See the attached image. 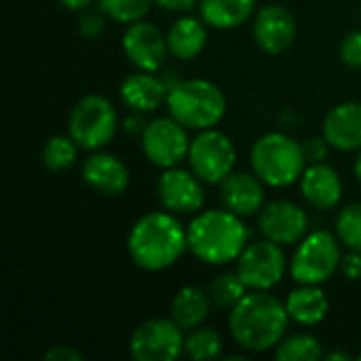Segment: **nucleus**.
<instances>
[{
  "label": "nucleus",
  "mask_w": 361,
  "mask_h": 361,
  "mask_svg": "<svg viewBox=\"0 0 361 361\" xmlns=\"http://www.w3.org/2000/svg\"><path fill=\"white\" fill-rule=\"evenodd\" d=\"M288 322L286 302L269 294V290H252L231 309L228 328L241 349L262 353L286 338Z\"/></svg>",
  "instance_id": "obj_1"
},
{
  "label": "nucleus",
  "mask_w": 361,
  "mask_h": 361,
  "mask_svg": "<svg viewBox=\"0 0 361 361\" xmlns=\"http://www.w3.org/2000/svg\"><path fill=\"white\" fill-rule=\"evenodd\" d=\"M131 260L144 271H163L176 264L188 250V231L171 212L142 216L127 239Z\"/></svg>",
  "instance_id": "obj_2"
},
{
  "label": "nucleus",
  "mask_w": 361,
  "mask_h": 361,
  "mask_svg": "<svg viewBox=\"0 0 361 361\" xmlns=\"http://www.w3.org/2000/svg\"><path fill=\"white\" fill-rule=\"evenodd\" d=\"M188 231V250L207 264H228L241 256L250 243V231L241 216L224 209L199 214Z\"/></svg>",
  "instance_id": "obj_3"
},
{
  "label": "nucleus",
  "mask_w": 361,
  "mask_h": 361,
  "mask_svg": "<svg viewBox=\"0 0 361 361\" xmlns=\"http://www.w3.org/2000/svg\"><path fill=\"white\" fill-rule=\"evenodd\" d=\"M167 110L186 129H212L226 112V97L218 85L203 78L180 80L167 95Z\"/></svg>",
  "instance_id": "obj_4"
},
{
  "label": "nucleus",
  "mask_w": 361,
  "mask_h": 361,
  "mask_svg": "<svg viewBox=\"0 0 361 361\" xmlns=\"http://www.w3.org/2000/svg\"><path fill=\"white\" fill-rule=\"evenodd\" d=\"M254 173L269 186L281 188L300 180L307 169V157L302 144L294 137L273 131L262 135L250 154Z\"/></svg>",
  "instance_id": "obj_5"
},
{
  "label": "nucleus",
  "mask_w": 361,
  "mask_h": 361,
  "mask_svg": "<svg viewBox=\"0 0 361 361\" xmlns=\"http://www.w3.org/2000/svg\"><path fill=\"white\" fill-rule=\"evenodd\" d=\"M341 262L338 239L328 231H315L298 243L290 262V275L300 286H322L338 271Z\"/></svg>",
  "instance_id": "obj_6"
},
{
  "label": "nucleus",
  "mask_w": 361,
  "mask_h": 361,
  "mask_svg": "<svg viewBox=\"0 0 361 361\" xmlns=\"http://www.w3.org/2000/svg\"><path fill=\"white\" fill-rule=\"evenodd\" d=\"M70 135L72 140L85 148V150H97L104 148L106 144L112 142L116 129H118V118L114 106L102 97V95H85L80 97L72 112H70Z\"/></svg>",
  "instance_id": "obj_7"
},
{
  "label": "nucleus",
  "mask_w": 361,
  "mask_h": 361,
  "mask_svg": "<svg viewBox=\"0 0 361 361\" xmlns=\"http://www.w3.org/2000/svg\"><path fill=\"white\" fill-rule=\"evenodd\" d=\"M190 169L207 184H220L228 173L235 171L237 152L231 137L218 129H203L190 140L188 150Z\"/></svg>",
  "instance_id": "obj_8"
},
{
  "label": "nucleus",
  "mask_w": 361,
  "mask_h": 361,
  "mask_svg": "<svg viewBox=\"0 0 361 361\" xmlns=\"http://www.w3.org/2000/svg\"><path fill=\"white\" fill-rule=\"evenodd\" d=\"M184 330L173 319H148L129 338V355L137 361H176L184 351Z\"/></svg>",
  "instance_id": "obj_9"
},
{
  "label": "nucleus",
  "mask_w": 361,
  "mask_h": 361,
  "mask_svg": "<svg viewBox=\"0 0 361 361\" xmlns=\"http://www.w3.org/2000/svg\"><path fill=\"white\" fill-rule=\"evenodd\" d=\"M288 269L286 254L279 243L271 239L247 243V247L237 258V273L250 290H271L275 288Z\"/></svg>",
  "instance_id": "obj_10"
},
{
  "label": "nucleus",
  "mask_w": 361,
  "mask_h": 361,
  "mask_svg": "<svg viewBox=\"0 0 361 361\" xmlns=\"http://www.w3.org/2000/svg\"><path fill=\"white\" fill-rule=\"evenodd\" d=\"M142 150L146 159L161 169L178 167L190 150L188 129L173 116L154 118L142 133Z\"/></svg>",
  "instance_id": "obj_11"
},
{
  "label": "nucleus",
  "mask_w": 361,
  "mask_h": 361,
  "mask_svg": "<svg viewBox=\"0 0 361 361\" xmlns=\"http://www.w3.org/2000/svg\"><path fill=\"white\" fill-rule=\"evenodd\" d=\"M123 51L129 61L146 72H157L165 66L169 47L167 36L161 34L157 25L150 21H133L123 34Z\"/></svg>",
  "instance_id": "obj_12"
},
{
  "label": "nucleus",
  "mask_w": 361,
  "mask_h": 361,
  "mask_svg": "<svg viewBox=\"0 0 361 361\" xmlns=\"http://www.w3.org/2000/svg\"><path fill=\"white\" fill-rule=\"evenodd\" d=\"M203 180L190 169L169 167L161 173L157 192L163 207L171 214H197L205 203Z\"/></svg>",
  "instance_id": "obj_13"
},
{
  "label": "nucleus",
  "mask_w": 361,
  "mask_h": 361,
  "mask_svg": "<svg viewBox=\"0 0 361 361\" xmlns=\"http://www.w3.org/2000/svg\"><path fill=\"white\" fill-rule=\"evenodd\" d=\"M258 226L267 239L279 245H294L305 239L309 228V218L300 205L281 199L260 209Z\"/></svg>",
  "instance_id": "obj_14"
},
{
  "label": "nucleus",
  "mask_w": 361,
  "mask_h": 361,
  "mask_svg": "<svg viewBox=\"0 0 361 361\" xmlns=\"http://www.w3.org/2000/svg\"><path fill=\"white\" fill-rule=\"evenodd\" d=\"M294 38H296V19L288 6L273 2L256 13L254 40L262 51L271 55H279L294 42Z\"/></svg>",
  "instance_id": "obj_15"
},
{
  "label": "nucleus",
  "mask_w": 361,
  "mask_h": 361,
  "mask_svg": "<svg viewBox=\"0 0 361 361\" xmlns=\"http://www.w3.org/2000/svg\"><path fill=\"white\" fill-rule=\"evenodd\" d=\"M264 182L256 173L247 171H233L220 182V199L222 205L245 218L254 216L264 207Z\"/></svg>",
  "instance_id": "obj_16"
},
{
  "label": "nucleus",
  "mask_w": 361,
  "mask_h": 361,
  "mask_svg": "<svg viewBox=\"0 0 361 361\" xmlns=\"http://www.w3.org/2000/svg\"><path fill=\"white\" fill-rule=\"evenodd\" d=\"M169 85L163 76H154V72L140 70L137 74H129L121 82V99L133 112H154L161 104H167Z\"/></svg>",
  "instance_id": "obj_17"
},
{
  "label": "nucleus",
  "mask_w": 361,
  "mask_h": 361,
  "mask_svg": "<svg viewBox=\"0 0 361 361\" xmlns=\"http://www.w3.org/2000/svg\"><path fill=\"white\" fill-rule=\"evenodd\" d=\"M82 182L108 197L123 195L129 186V169L127 165L108 152L91 154L82 165Z\"/></svg>",
  "instance_id": "obj_18"
},
{
  "label": "nucleus",
  "mask_w": 361,
  "mask_h": 361,
  "mask_svg": "<svg viewBox=\"0 0 361 361\" xmlns=\"http://www.w3.org/2000/svg\"><path fill=\"white\" fill-rule=\"evenodd\" d=\"M300 190L305 201L315 209H332L343 199V182L334 167L315 163L300 176Z\"/></svg>",
  "instance_id": "obj_19"
},
{
  "label": "nucleus",
  "mask_w": 361,
  "mask_h": 361,
  "mask_svg": "<svg viewBox=\"0 0 361 361\" xmlns=\"http://www.w3.org/2000/svg\"><path fill=\"white\" fill-rule=\"evenodd\" d=\"M324 137L332 148L357 150L361 148V104L345 102L332 108L324 121Z\"/></svg>",
  "instance_id": "obj_20"
},
{
  "label": "nucleus",
  "mask_w": 361,
  "mask_h": 361,
  "mask_svg": "<svg viewBox=\"0 0 361 361\" xmlns=\"http://www.w3.org/2000/svg\"><path fill=\"white\" fill-rule=\"evenodd\" d=\"M207 42V23L197 17H180L167 32L169 53L182 61L195 59Z\"/></svg>",
  "instance_id": "obj_21"
},
{
  "label": "nucleus",
  "mask_w": 361,
  "mask_h": 361,
  "mask_svg": "<svg viewBox=\"0 0 361 361\" xmlns=\"http://www.w3.org/2000/svg\"><path fill=\"white\" fill-rule=\"evenodd\" d=\"M212 307L214 305H212L209 292H203L197 286H186L171 300V319L184 332H188V330L199 328L207 319Z\"/></svg>",
  "instance_id": "obj_22"
},
{
  "label": "nucleus",
  "mask_w": 361,
  "mask_h": 361,
  "mask_svg": "<svg viewBox=\"0 0 361 361\" xmlns=\"http://www.w3.org/2000/svg\"><path fill=\"white\" fill-rule=\"evenodd\" d=\"M286 309L290 319L300 326H315L324 322L330 311V300L324 290L317 286H300L298 290L290 292L286 300Z\"/></svg>",
  "instance_id": "obj_23"
},
{
  "label": "nucleus",
  "mask_w": 361,
  "mask_h": 361,
  "mask_svg": "<svg viewBox=\"0 0 361 361\" xmlns=\"http://www.w3.org/2000/svg\"><path fill=\"white\" fill-rule=\"evenodd\" d=\"M256 0H199L201 19L209 27L233 30L254 15Z\"/></svg>",
  "instance_id": "obj_24"
},
{
  "label": "nucleus",
  "mask_w": 361,
  "mask_h": 361,
  "mask_svg": "<svg viewBox=\"0 0 361 361\" xmlns=\"http://www.w3.org/2000/svg\"><path fill=\"white\" fill-rule=\"evenodd\" d=\"M275 357L281 361H315L324 357V349L311 334H292L277 345Z\"/></svg>",
  "instance_id": "obj_25"
},
{
  "label": "nucleus",
  "mask_w": 361,
  "mask_h": 361,
  "mask_svg": "<svg viewBox=\"0 0 361 361\" xmlns=\"http://www.w3.org/2000/svg\"><path fill=\"white\" fill-rule=\"evenodd\" d=\"M222 336L220 332H216L214 328H195L188 330L186 343H184V351L190 360L207 361L220 357L222 353Z\"/></svg>",
  "instance_id": "obj_26"
},
{
  "label": "nucleus",
  "mask_w": 361,
  "mask_h": 361,
  "mask_svg": "<svg viewBox=\"0 0 361 361\" xmlns=\"http://www.w3.org/2000/svg\"><path fill=\"white\" fill-rule=\"evenodd\" d=\"M247 286L243 283V279L239 277V273H222L218 275L212 286H209V298L212 305L218 309H233L245 294H247Z\"/></svg>",
  "instance_id": "obj_27"
},
{
  "label": "nucleus",
  "mask_w": 361,
  "mask_h": 361,
  "mask_svg": "<svg viewBox=\"0 0 361 361\" xmlns=\"http://www.w3.org/2000/svg\"><path fill=\"white\" fill-rule=\"evenodd\" d=\"M78 144L72 140V135H53L42 146V163L51 171H63L74 165L76 161V148Z\"/></svg>",
  "instance_id": "obj_28"
},
{
  "label": "nucleus",
  "mask_w": 361,
  "mask_h": 361,
  "mask_svg": "<svg viewBox=\"0 0 361 361\" xmlns=\"http://www.w3.org/2000/svg\"><path fill=\"white\" fill-rule=\"evenodd\" d=\"M154 0H97L106 17L118 23H133L144 19Z\"/></svg>",
  "instance_id": "obj_29"
},
{
  "label": "nucleus",
  "mask_w": 361,
  "mask_h": 361,
  "mask_svg": "<svg viewBox=\"0 0 361 361\" xmlns=\"http://www.w3.org/2000/svg\"><path fill=\"white\" fill-rule=\"evenodd\" d=\"M336 235L349 250L361 252V203H351L338 214Z\"/></svg>",
  "instance_id": "obj_30"
},
{
  "label": "nucleus",
  "mask_w": 361,
  "mask_h": 361,
  "mask_svg": "<svg viewBox=\"0 0 361 361\" xmlns=\"http://www.w3.org/2000/svg\"><path fill=\"white\" fill-rule=\"evenodd\" d=\"M341 59L349 68H361V32H349L341 42Z\"/></svg>",
  "instance_id": "obj_31"
},
{
  "label": "nucleus",
  "mask_w": 361,
  "mask_h": 361,
  "mask_svg": "<svg viewBox=\"0 0 361 361\" xmlns=\"http://www.w3.org/2000/svg\"><path fill=\"white\" fill-rule=\"evenodd\" d=\"M104 11H82L80 19H78V32L85 36V38H97L102 32H104Z\"/></svg>",
  "instance_id": "obj_32"
},
{
  "label": "nucleus",
  "mask_w": 361,
  "mask_h": 361,
  "mask_svg": "<svg viewBox=\"0 0 361 361\" xmlns=\"http://www.w3.org/2000/svg\"><path fill=\"white\" fill-rule=\"evenodd\" d=\"M328 146H330V142H328L326 137H309V140L302 144L307 163H309V165L324 163V159L328 157Z\"/></svg>",
  "instance_id": "obj_33"
},
{
  "label": "nucleus",
  "mask_w": 361,
  "mask_h": 361,
  "mask_svg": "<svg viewBox=\"0 0 361 361\" xmlns=\"http://www.w3.org/2000/svg\"><path fill=\"white\" fill-rule=\"evenodd\" d=\"M341 271H343V275H345L347 279H351V281L361 279V252H353V250H351V252L343 258Z\"/></svg>",
  "instance_id": "obj_34"
},
{
  "label": "nucleus",
  "mask_w": 361,
  "mask_h": 361,
  "mask_svg": "<svg viewBox=\"0 0 361 361\" xmlns=\"http://www.w3.org/2000/svg\"><path fill=\"white\" fill-rule=\"evenodd\" d=\"M44 360L49 361H80L82 360V355L74 349V347H70V345H55V347H51L47 353H44Z\"/></svg>",
  "instance_id": "obj_35"
},
{
  "label": "nucleus",
  "mask_w": 361,
  "mask_h": 361,
  "mask_svg": "<svg viewBox=\"0 0 361 361\" xmlns=\"http://www.w3.org/2000/svg\"><path fill=\"white\" fill-rule=\"evenodd\" d=\"M161 8L171 11V13H186L192 6H197L199 0H154Z\"/></svg>",
  "instance_id": "obj_36"
},
{
  "label": "nucleus",
  "mask_w": 361,
  "mask_h": 361,
  "mask_svg": "<svg viewBox=\"0 0 361 361\" xmlns=\"http://www.w3.org/2000/svg\"><path fill=\"white\" fill-rule=\"evenodd\" d=\"M142 112H137V116H129L127 121H125V125H127V131H135V133H144V129H146V125L148 123H144V118L140 116Z\"/></svg>",
  "instance_id": "obj_37"
},
{
  "label": "nucleus",
  "mask_w": 361,
  "mask_h": 361,
  "mask_svg": "<svg viewBox=\"0 0 361 361\" xmlns=\"http://www.w3.org/2000/svg\"><path fill=\"white\" fill-rule=\"evenodd\" d=\"M63 8H68V11H85V8H89L91 6V2L93 0H57Z\"/></svg>",
  "instance_id": "obj_38"
},
{
  "label": "nucleus",
  "mask_w": 361,
  "mask_h": 361,
  "mask_svg": "<svg viewBox=\"0 0 361 361\" xmlns=\"http://www.w3.org/2000/svg\"><path fill=\"white\" fill-rule=\"evenodd\" d=\"M326 357H328V360H332V361H336V360H349V355H347V353H341V351H334V353H328Z\"/></svg>",
  "instance_id": "obj_39"
},
{
  "label": "nucleus",
  "mask_w": 361,
  "mask_h": 361,
  "mask_svg": "<svg viewBox=\"0 0 361 361\" xmlns=\"http://www.w3.org/2000/svg\"><path fill=\"white\" fill-rule=\"evenodd\" d=\"M355 176H357V180H360L361 184V152L360 157H357V161H355Z\"/></svg>",
  "instance_id": "obj_40"
},
{
  "label": "nucleus",
  "mask_w": 361,
  "mask_h": 361,
  "mask_svg": "<svg viewBox=\"0 0 361 361\" xmlns=\"http://www.w3.org/2000/svg\"><path fill=\"white\" fill-rule=\"evenodd\" d=\"M360 360H361V355H360Z\"/></svg>",
  "instance_id": "obj_41"
}]
</instances>
